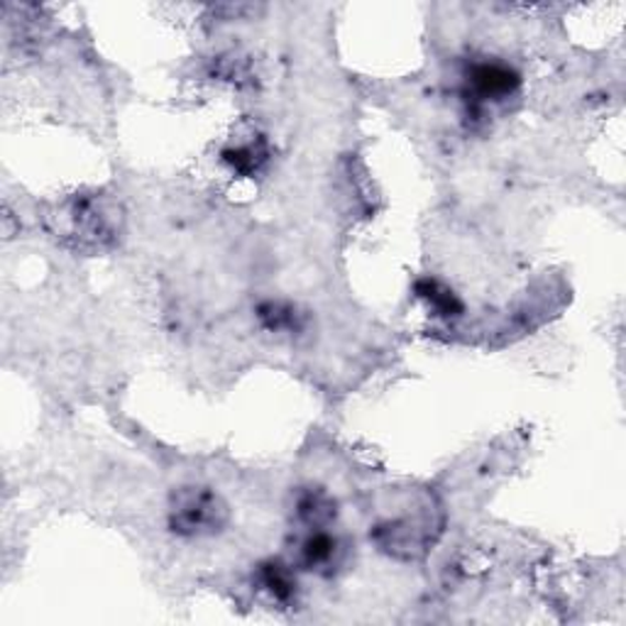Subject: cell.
<instances>
[{
	"instance_id": "obj_7",
	"label": "cell",
	"mask_w": 626,
	"mask_h": 626,
	"mask_svg": "<svg viewBox=\"0 0 626 626\" xmlns=\"http://www.w3.org/2000/svg\"><path fill=\"white\" fill-rule=\"evenodd\" d=\"M294 514L306 529H328L338 519V502L326 490L309 487L296 494Z\"/></svg>"
},
{
	"instance_id": "obj_6",
	"label": "cell",
	"mask_w": 626,
	"mask_h": 626,
	"mask_svg": "<svg viewBox=\"0 0 626 626\" xmlns=\"http://www.w3.org/2000/svg\"><path fill=\"white\" fill-rule=\"evenodd\" d=\"M255 587L265 592L272 602L289 604L299 592V582H296L294 565L279 558H270L262 560L255 570Z\"/></svg>"
},
{
	"instance_id": "obj_2",
	"label": "cell",
	"mask_w": 626,
	"mask_h": 626,
	"mask_svg": "<svg viewBox=\"0 0 626 626\" xmlns=\"http://www.w3.org/2000/svg\"><path fill=\"white\" fill-rule=\"evenodd\" d=\"M230 521V509L221 494L204 485L179 487L172 494L167 524L182 538H211Z\"/></svg>"
},
{
	"instance_id": "obj_1",
	"label": "cell",
	"mask_w": 626,
	"mask_h": 626,
	"mask_svg": "<svg viewBox=\"0 0 626 626\" xmlns=\"http://www.w3.org/2000/svg\"><path fill=\"white\" fill-rule=\"evenodd\" d=\"M521 72L502 59L470 62L463 74V103L472 123H482L492 108L504 106L521 91Z\"/></svg>"
},
{
	"instance_id": "obj_3",
	"label": "cell",
	"mask_w": 626,
	"mask_h": 626,
	"mask_svg": "<svg viewBox=\"0 0 626 626\" xmlns=\"http://www.w3.org/2000/svg\"><path fill=\"white\" fill-rule=\"evenodd\" d=\"M340 556H343V546L338 536L328 529H309L296 546L294 568L309 570V573H331L340 563Z\"/></svg>"
},
{
	"instance_id": "obj_8",
	"label": "cell",
	"mask_w": 626,
	"mask_h": 626,
	"mask_svg": "<svg viewBox=\"0 0 626 626\" xmlns=\"http://www.w3.org/2000/svg\"><path fill=\"white\" fill-rule=\"evenodd\" d=\"M221 160L226 167L238 174V177H255V174L265 167L270 160V150L265 140L243 142V145H228L221 152Z\"/></svg>"
},
{
	"instance_id": "obj_4",
	"label": "cell",
	"mask_w": 626,
	"mask_h": 626,
	"mask_svg": "<svg viewBox=\"0 0 626 626\" xmlns=\"http://www.w3.org/2000/svg\"><path fill=\"white\" fill-rule=\"evenodd\" d=\"M257 323L274 336H299L306 331V314L284 299H265L255 306Z\"/></svg>"
},
{
	"instance_id": "obj_5",
	"label": "cell",
	"mask_w": 626,
	"mask_h": 626,
	"mask_svg": "<svg viewBox=\"0 0 626 626\" xmlns=\"http://www.w3.org/2000/svg\"><path fill=\"white\" fill-rule=\"evenodd\" d=\"M414 296L419 299L431 316L443 318V321H455L465 314V304L460 296L448 287L446 282L436 277H421L414 282Z\"/></svg>"
}]
</instances>
